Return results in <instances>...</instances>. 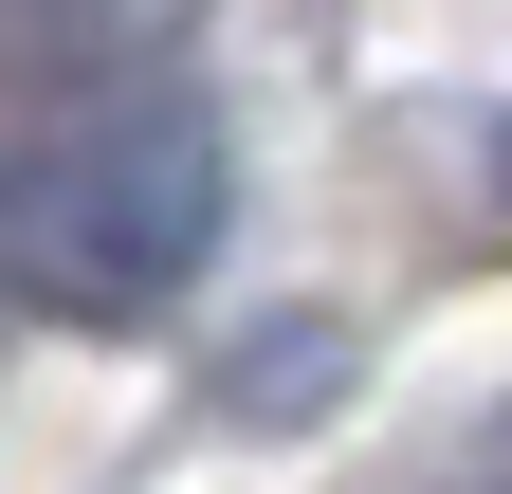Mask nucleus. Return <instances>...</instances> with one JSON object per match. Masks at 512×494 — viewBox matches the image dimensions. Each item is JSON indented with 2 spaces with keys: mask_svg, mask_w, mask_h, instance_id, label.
<instances>
[{
  "mask_svg": "<svg viewBox=\"0 0 512 494\" xmlns=\"http://www.w3.org/2000/svg\"><path fill=\"white\" fill-rule=\"evenodd\" d=\"M220 202H238V165H220V110L183 74L55 92L0 129V293L74 312V330H147L220 257Z\"/></svg>",
  "mask_w": 512,
  "mask_h": 494,
  "instance_id": "nucleus-1",
  "label": "nucleus"
},
{
  "mask_svg": "<svg viewBox=\"0 0 512 494\" xmlns=\"http://www.w3.org/2000/svg\"><path fill=\"white\" fill-rule=\"evenodd\" d=\"M494 220H512V110H494Z\"/></svg>",
  "mask_w": 512,
  "mask_h": 494,
  "instance_id": "nucleus-2",
  "label": "nucleus"
}]
</instances>
